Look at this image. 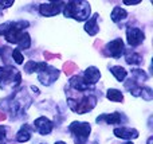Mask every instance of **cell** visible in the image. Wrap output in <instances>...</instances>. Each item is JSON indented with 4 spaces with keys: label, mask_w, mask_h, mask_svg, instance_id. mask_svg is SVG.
Returning a JSON list of instances; mask_svg holds the SVG:
<instances>
[{
    "label": "cell",
    "mask_w": 153,
    "mask_h": 144,
    "mask_svg": "<svg viewBox=\"0 0 153 144\" xmlns=\"http://www.w3.org/2000/svg\"><path fill=\"white\" fill-rule=\"evenodd\" d=\"M28 22H7L4 24H0V35H4L5 40L10 43H15L20 48H28L31 46V39L24 28L28 26Z\"/></svg>",
    "instance_id": "6da1fadb"
},
{
    "label": "cell",
    "mask_w": 153,
    "mask_h": 144,
    "mask_svg": "<svg viewBox=\"0 0 153 144\" xmlns=\"http://www.w3.org/2000/svg\"><path fill=\"white\" fill-rule=\"evenodd\" d=\"M24 72H26L27 74H31V73H34V72L38 73V80L45 86H50L51 84H54V81H56L59 77V70L53 66H48L46 62L28 61L24 65Z\"/></svg>",
    "instance_id": "7a4b0ae2"
},
{
    "label": "cell",
    "mask_w": 153,
    "mask_h": 144,
    "mask_svg": "<svg viewBox=\"0 0 153 144\" xmlns=\"http://www.w3.org/2000/svg\"><path fill=\"white\" fill-rule=\"evenodd\" d=\"M90 4L87 1H69L63 4V15L66 18H73L78 22H83L89 19Z\"/></svg>",
    "instance_id": "3957f363"
},
{
    "label": "cell",
    "mask_w": 153,
    "mask_h": 144,
    "mask_svg": "<svg viewBox=\"0 0 153 144\" xmlns=\"http://www.w3.org/2000/svg\"><path fill=\"white\" fill-rule=\"evenodd\" d=\"M20 81L22 75L18 69L10 65L0 67V89L3 90L15 89L18 85H20Z\"/></svg>",
    "instance_id": "277c9868"
},
{
    "label": "cell",
    "mask_w": 153,
    "mask_h": 144,
    "mask_svg": "<svg viewBox=\"0 0 153 144\" xmlns=\"http://www.w3.org/2000/svg\"><path fill=\"white\" fill-rule=\"evenodd\" d=\"M27 97H28L27 93H24V90H20L13 94L10 100H5L4 101V102H8L7 109L12 113V117H19V116L24 115L26 109L30 107V104H31V98L24 101V98H27Z\"/></svg>",
    "instance_id": "5b68a950"
},
{
    "label": "cell",
    "mask_w": 153,
    "mask_h": 144,
    "mask_svg": "<svg viewBox=\"0 0 153 144\" xmlns=\"http://www.w3.org/2000/svg\"><path fill=\"white\" fill-rule=\"evenodd\" d=\"M67 102H69V107L71 110L76 112L78 115H83V113L91 110L97 105V97L93 96V94H86L81 98H70L69 97Z\"/></svg>",
    "instance_id": "8992f818"
},
{
    "label": "cell",
    "mask_w": 153,
    "mask_h": 144,
    "mask_svg": "<svg viewBox=\"0 0 153 144\" xmlns=\"http://www.w3.org/2000/svg\"><path fill=\"white\" fill-rule=\"evenodd\" d=\"M69 131L71 132L73 139L75 144H85L87 142L91 132V127L89 123H83V121H74L69 125Z\"/></svg>",
    "instance_id": "52a82bcc"
},
{
    "label": "cell",
    "mask_w": 153,
    "mask_h": 144,
    "mask_svg": "<svg viewBox=\"0 0 153 144\" xmlns=\"http://www.w3.org/2000/svg\"><path fill=\"white\" fill-rule=\"evenodd\" d=\"M125 88H126L130 92V94H133L134 97H143V98L146 100V101H151V100L153 98L152 89L148 88V86L140 85V84H138L137 81L133 80L132 77L125 82Z\"/></svg>",
    "instance_id": "ba28073f"
},
{
    "label": "cell",
    "mask_w": 153,
    "mask_h": 144,
    "mask_svg": "<svg viewBox=\"0 0 153 144\" xmlns=\"http://www.w3.org/2000/svg\"><path fill=\"white\" fill-rule=\"evenodd\" d=\"M124 42L121 38L111 40L110 43L105 46L103 48V55L106 57H111V58H121V55L124 54Z\"/></svg>",
    "instance_id": "9c48e42d"
},
{
    "label": "cell",
    "mask_w": 153,
    "mask_h": 144,
    "mask_svg": "<svg viewBox=\"0 0 153 144\" xmlns=\"http://www.w3.org/2000/svg\"><path fill=\"white\" fill-rule=\"evenodd\" d=\"M144 39H145V35L140 28H136V27H128L126 28V40L129 46L137 47L144 42Z\"/></svg>",
    "instance_id": "30bf717a"
},
{
    "label": "cell",
    "mask_w": 153,
    "mask_h": 144,
    "mask_svg": "<svg viewBox=\"0 0 153 144\" xmlns=\"http://www.w3.org/2000/svg\"><path fill=\"white\" fill-rule=\"evenodd\" d=\"M63 4H65L63 1H54V3H47V4H40L39 12L43 16H54L62 11Z\"/></svg>",
    "instance_id": "8fae6325"
},
{
    "label": "cell",
    "mask_w": 153,
    "mask_h": 144,
    "mask_svg": "<svg viewBox=\"0 0 153 144\" xmlns=\"http://www.w3.org/2000/svg\"><path fill=\"white\" fill-rule=\"evenodd\" d=\"M128 119L125 117L122 113L114 112V113H108V115H102L97 117V123H106V124H122L126 123Z\"/></svg>",
    "instance_id": "7c38bea8"
},
{
    "label": "cell",
    "mask_w": 153,
    "mask_h": 144,
    "mask_svg": "<svg viewBox=\"0 0 153 144\" xmlns=\"http://www.w3.org/2000/svg\"><path fill=\"white\" fill-rule=\"evenodd\" d=\"M35 129H36L38 132H39L42 136H46V135H48L51 131H53V123H51L50 120H48L47 117H45V116H42V117H38L36 120H35Z\"/></svg>",
    "instance_id": "4fadbf2b"
},
{
    "label": "cell",
    "mask_w": 153,
    "mask_h": 144,
    "mask_svg": "<svg viewBox=\"0 0 153 144\" xmlns=\"http://www.w3.org/2000/svg\"><path fill=\"white\" fill-rule=\"evenodd\" d=\"M113 134L120 139L125 140H132L138 137V131L134 128H128V127H121V128H114Z\"/></svg>",
    "instance_id": "5bb4252c"
},
{
    "label": "cell",
    "mask_w": 153,
    "mask_h": 144,
    "mask_svg": "<svg viewBox=\"0 0 153 144\" xmlns=\"http://www.w3.org/2000/svg\"><path fill=\"white\" fill-rule=\"evenodd\" d=\"M82 78L85 80V82H86L87 85L91 86V85H94V84H97L98 81H100L101 73L95 66H90V67H87V69L85 70V74H83V77Z\"/></svg>",
    "instance_id": "9a60e30c"
},
{
    "label": "cell",
    "mask_w": 153,
    "mask_h": 144,
    "mask_svg": "<svg viewBox=\"0 0 153 144\" xmlns=\"http://www.w3.org/2000/svg\"><path fill=\"white\" fill-rule=\"evenodd\" d=\"M98 18H100V15H98V13H94V15L86 22V24H85V31H86L89 35H91V37L97 35L98 31H100V27H98V24H97Z\"/></svg>",
    "instance_id": "2e32d148"
},
{
    "label": "cell",
    "mask_w": 153,
    "mask_h": 144,
    "mask_svg": "<svg viewBox=\"0 0 153 144\" xmlns=\"http://www.w3.org/2000/svg\"><path fill=\"white\" fill-rule=\"evenodd\" d=\"M70 86L73 89H75L76 92H86L90 89V85H87L85 82V80L81 75H74V77L70 78Z\"/></svg>",
    "instance_id": "e0dca14e"
},
{
    "label": "cell",
    "mask_w": 153,
    "mask_h": 144,
    "mask_svg": "<svg viewBox=\"0 0 153 144\" xmlns=\"http://www.w3.org/2000/svg\"><path fill=\"white\" fill-rule=\"evenodd\" d=\"M31 127L30 125H23L20 129H19V132L16 134V140H18L19 143H26L28 142L30 139H31Z\"/></svg>",
    "instance_id": "ac0fdd59"
},
{
    "label": "cell",
    "mask_w": 153,
    "mask_h": 144,
    "mask_svg": "<svg viewBox=\"0 0 153 144\" xmlns=\"http://www.w3.org/2000/svg\"><path fill=\"white\" fill-rule=\"evenodd\" d=\"M126 16H128V12L124 10V8H121V7H114L113 8V12H111V20H113L114 23H120L121 20L126 19Z\"/></svg>",
    "instance_id": "d6986e66"
},
{
    "label": "cell",
    "mask_w": 153,
    "mask_h": 144,
    "mask_svg": "<svg viewBox=\"0 0 153 144\" xmlns=\"http://www.w3.org/2000/svg\"><path fill=\"white\" fill-rule=\"evenodd\" d=\"M106 97H108L110 101H116V102L124 101V94H122V92H120L118 89H109L108 93H106Z\"/></svg>",
    "instance_id": "ffe728a7"
},
{
    "label": "cell",
    "mask_w": 153,
    "mask_h": 144,
    "mask_svg": "<svg viewBox=\"0 0 153 144\" xmlns=\"http://www.w3.org/2000/svg\"><path fill=\"white\" fill-rule=\"evenodd\" d=\"M110 72H111V74H113L114 77L120 81V82H121V81H124L125 78H126V75H128V72L124 69V67H121V66L110 67Z\"/></svg>",
    "instance_id": "44dd1931"
},
{
    "label": "cell",
    "mask_w": 153,
    "mask_h": 144,
    "mask_svg": "<svg viewBox=\"0 0 153 144\" xmlns=\"http://www.w3.org/2000/svg\"><path fill=\"white\" fill-rule=\"evenodd\" d=\"M125 61L129 65H140L141 62H143V57L137 53H130L129 51V53H126V55H125Z\"/></svg>",
    "instance_id": "7402d4cb"
},
{
    "label": "cell",
    "mask_w": 153,
    "mask_h": 144,
    "mask_svg": "<svg viewBox=\"0 0 153 144\" xmlns=\"http://www.w3.org/2000/svg\"><path fill=\"white\" fill-rule=\"evenodd\" d=\"M132 78H133L134 81H137L138 84H140L141 81L144 82V81L148 80V75H146V73L144 72V70H141V69H134V70L132 72Z\"/></svg>",
    "instance_id": "603a6c76"
},
{
    "label": "cell",
    "mask_w": 153,
    "mask_h": 144,
    "mask_svg": "<svg viewBox=\"0 0 153 144\" xmlns=\"http://www.w3.org/2000/svg\"><path fill=\"white\" fill-rule=\"evenodd\" d=\"M11 54H12V48H11L10 46H3V47H0V55H1V58L4 62H8L11 58H12Z\"/></svg>",
    "instance_id": "cb8c5ba5"
},
{
    "label": "cell",
    "mask_w": 153,
    "mask_h": 144,
    "mask_svg": "<svg viewBox=\"0 0 153 144\" xmlns=\"http://www.w3.org/2000/svg\"><path fill=\"white\" fill-rule=\"evenodd\" d=\"M11 57H12L13 59H15V62L18 65H22L23 63V55H22V53H20V50L19 48H12V54H11Z\"/></svg>",
    "instance_id": "d4e9b609"
},
{
    "label": "cell",
    "mask_w": 153,
    "mask_h": 144,
    "mask_svg": "<svg viewBox=\"0 0 153 144\" xmlns=\"http://www.w3.org/2000/svg\"><path fill=\"white\" fill-rule=\"evenodd\" d=\"M74 70H76V65L74 62H66V63L63 65V72L66 75H70Z\"/></svg>",
    "instance_id": "484cf974"
},
{
    "label": "cell",
    "mask_w": 153,
    "mask_h": 144,
    "mask_svg": "<svg viewBox=\"0 0 153 144\" xmlns=\"http://www.w3.org/2000/svg\"><path fill=\"white\" fill-rule=\"evenodd\" d=\"M7 127L0 125V144H5V142H7Z\"/></svg>",
    "instance_id": "4316f807"
},
{
    "label": "cell",
    "mask_w": 153,
    "mask_h": 144,
    "mask_svg": "<svg viewBox=\"0 0 153 144\" xmlns=\"http://www.w3.org/2000/svg\"><path fill=\"white\" fill-rule=\"evenodd\" d=\"M43 55H45V58H46V59L61 58V54H51V53H48V51H45V53H43Z\"/></svg>",
    "instance_id": "83f0119b"
},
{
    "label": "cell",
    "mask_w": 153,
    "mask_h": 144,
    "mask_svg": "<svg viewBox=\"0 0 153 144\" xmlns=\"http://www.w3.org/2000/svg\"><path fill=\"white\" fill-rule=\"evenodd\" d=\"M13 4L12 0H8V1H0V8H8Z\"/></svg>",
    "instance_id": "f1b7e54d"
},
{
    "label": "cell",
    "mask_w": 153,
    "mask_h": 144,
    "mask_svg": "<svg viewBox=\"0 0 153 144\" xmlns=\"http://www.w3.org/2000/svg\"><path fill=\"white\" fill-rule=\"evenodd\" d=\"M125 4H128V5H130V4H140L141 3V0H133V1H126V0H125Z\"/></svg>",
    "instance_id": "f546056e"
},
{
    "label": "cell",
    "mask_w": 153,
    "mask_h": 144,
    "mask_svg": "<svg viewBox=\"0 0 153 144\" xmlns=\"http://www.w3.org/2000/svg\"><path fill=\"white\" fill-rule=\"evenodd\" d=\"M5 119H7V116H5L4 112H0V121H4Z\"/></svg>",
    "instance_id": "4dcf8cb0"
},
{
    "label": "cell",
    "mask_w": 153,
    "mask_h": 144,
    "mask_svg": "<svg viewBox=\"0 0 153 144\" xmlns=\"http://www.w3.org/2000/svg\"><path fill=\"white\" fill-rule=\"evenodd\" d=\"M31 89H32V90H34V92H35V93H36V94L39 93V89H38V88H35V86H32Z\"/></svg>",
    "instance_id": "1f68e13d"
},
{
    "label": "cell",
    "mask_w": 153,
    "mask_h": 144,
    "mask_svg": "<svg viewBox=\"0 0 153 144\" xmlns=\"http://www.w3.org/2000/svg\"><path fill=\"white\" fill-rule=\"evenodd\" d=\"M152 142H153V137L151 136V137H149V139H148V144H152Z\"/></svg>",
    "instance_id": "d6a6232c"
},
{
    "label": "cell",
    "mask_w": 153,
    "mask_h": 144,
    "mask_svg": "<svg viewBox=\"0 0 153 144\" xmlns=\"http://www.w3.org/2000/svg\"><path fill=\"white\" fill-rule=\"evenodd\" d=\"M55 144H66V143H65V142H56Z\"/></svg>",
    "instance_id": "836d02e7"
},
{
    "label": "cell",
    "mask_w": 153,
    "mask_h": 144,
    "mask_svg": "<svg viewBox=\"0 0 153 144\" xmlns=\"http://www.w3.org/2000/svg\"><path fill=\"white\" fill-rule=\"evenodd\" d=\"M125 144H133V143H125Z\"/></svg>",
    "instance_id": "e575fe53"
}]
</instances>
